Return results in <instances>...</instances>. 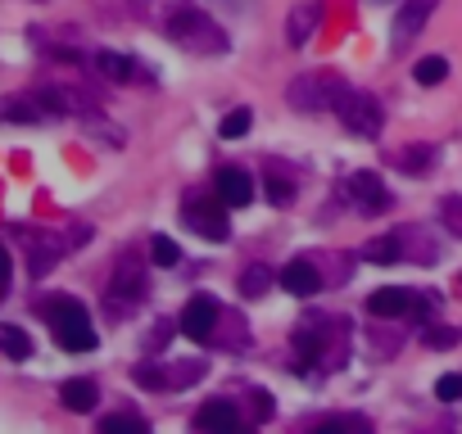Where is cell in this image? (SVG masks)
Returning a JSON list of instances; mask_svg holds the SVG:
<instances>
[{"label": "cell", "instance_id": "1", "mask_svg": "<svg viewBox=\"0 0 462 434\" xmlns=\"http://www.w3.org/2000/svg\"><path fill=\"white\" fill-rule=\"evenodd\" d=\"M168 37L181 46V50H190V54H227V32L214 23V14H205V10H195V5H181V10H172V19H168Z\"/></svg>", "mask_w": 462, "mask_h": 434}, {"label": "cell", "instance_id": "2", "mask_svg": "<svg viewBox=\"0 0 462 434\" xmlns=\"http://www.w3.org/2000/svg\"><path fill=\"white\" fill-rule=\"evenodd\" d=\"M345 91L349 87L336 78V72H299V78L286 87V100L299 113H317V109H336Z\"/></svg>", "mask_w": 462, "mask_h": 434}, {"label": "cell", "instance_id": "3", "mask_svg": "<svg viewBox=\"0 0 462 434\" xmlns=\"http://www.w3.org/2000/svg\"><path fill=\"white\" fill-rule=\"evenodd\" d=\"M336 113H340L345 131H354V136H363V140H376V136H381V127H385V109L376 104V96L354 91V87L340 96Z\"/></svg>", "mask_w": 462, "mask_h": 434}, {"label": "cell", "instance_id": "4", "mask_svg": "<svg viewBox=\"0 0 462 434\" xmlns=\"http://www.w3.org/2000/svg\"><path fill=\"white\" fill-rule=\"evenodd\" d=\"M440 0H399V10H394V23H390V50H408L417 41V32L431 23Z\"/></svg>", "mask_w": 462, "mask_h": 434}, {"label": "cell", "instance_id": "5", "mask_svg": "<svg viewBox=\"0 0 462 434\" xmlns=\"http://www.w3.org/2000/svg\"><path fill=\"white\" fill-rule=\"evenodd\" d=\"M186 227L205 240H227L231 222H227V204H209V199H186Z\"/></svg>", "mask_w": 462, "mask_h": 434}, {"label": "cell", "instance_id": "6", "mask_svg": "<svg viewBox=\"0 0 462 434\" xmlns=\"http://www.w3.org/2000/svg\"><path fill=\"white\" fill-rule=\"evenodd\" d=\"M218 321H223V308L209 299V295H195L181 313V335L195 339V344H209L218 335Z\"/></svg>", "mask_w": 462, "mask_h": 434}, {"label": "cell", "instance_id": "7", "mask_svg": "<svg viewBox=\"0 0 462 434\" xmlns=\"http://www.w3.org/2000/svg\"><path fill=\"white\" fill-rule=\"evenodd\" d=\"M317 23H322V0H295V10L286 14V41L295 50H304L308 37L317 32Z\"/></svg>", "mask_w": 462, "mask_h": 434}, {"label": "cell", "instance_id": "8", "mask_svg": "<svg viewBox=\"0 0 462 434\" xmlns=\"http://www.w3.org/2000/svg\"><path fill=\"white\" fill-rule=\"evenodd\" d=\"M394 236H399L404 258H413V263H422V267H435V263H440V240L431 236V227H399Z\"/></svg>", "mask_w": 462, "mask_h": 434}, {"label": "cell", "instance_id": "9", "mask_svg": "<svg viewBox=\"0 0 462 434\" xmlns=\"http://www.w3.org/2000/svg\"><path fill=\"white\" fill-rule=\"evenodd\" d=\"M277 280H281V289H286V295H295V299H308V295H317V289H322V271H317L308 258H295V263H286Z\"/></svg>", "mask_w": 462, "mask_h": 434}, {"label": "cell", "instance_id": "10", "mask_svg": "<svg viewBox=\"0 0 462 434\" xmlns=\"http://www.w3.org/2000/svg\"><path fill=\"white\" fill-rule=\"evenodd\" d=\"M349 199L358 208H367V213H385L390 208V190H385V181L376 172H354L349 177Z\"/></svg>", "mask_w": 462, "mask_h": 434}, {"label": "cell", "instance_id": "11", "mask_svg": "<svg viewBox=\"0 0 462 434\" xmlns=\"http://www.w3.org/2000/svg\"><path fill=\"white\" fill-rule=\"evenodd\" d=\"M109 295H113V304H141V299H146V271L131 263V258H122V267L113 271Z\"/></svg>", "mask_w": 462, "mask_h": 434}, {"label": "cell", "instance_id": "12", "mask_svg": "<svg viewBox=\"0 0 462 434\" xmlns=\"http://www.w3.org/2000/svg\"><path fill=\"white\" fill-rule=\"evenodd\" d=\"M214 190H218V199H223L227 208H245V204L254 199V181H249V172H240V168H223V172L214 177Z\"/></svg>", "mask_w": 462, "mask_h": 434}, {"label": "cell", "instance_id": "13", "mask_svg": "<svg viewBox=\"0 0 462 434\" xmlns=\"http://www.w3.org/2000/svg\"><path fill=\"white\" fill-rule=\"evenodd\" d=\"M413 289H399V285H385V289H376V295L367 299V313L372 317H404V313H413Z\"/></svg>", "mask_w": 462, "mask_h": 434}, {"label": "cell", "instance_id": "14", "mask_svg": "<svg viewBox=\"0 0 462 434\" xmlns=\"http://www.w3.org/2000/svg\"><path fill=\"white\" fill-rule=\"evenodd\" d=\"M394 168H404V172H431L435 168V145H426V140H413V145H404V150H390L385 154Z\"/></svg>", "mask_w": 462, "mask_h": 434}, {"label": "cell", "instance_id": "15", "mask_svg": "<svg viewBox=\"0 0 462 434\" xmlns=\"http://www.w3.org/2000/svg\"><path fill=\"white\" fill-rule=\"evenodd\" d=\"M195 430H240V412L227 398H214L195 412Z\"/></svg>", "mask_w": 462, "mask_h": 434}, {"label": "cell", "instance_id": "16", "mask_svg": "<svg viewBox=\"0 0 462 434\" xmlns=\"http://www.w3.org/2000/svg\"><path fill=\"white\" fill-rule=\"evenodd\" d=\"M55 339H59V348H69V353H91V348H96V330H91V321L55 326Z\"/></svg>", "mask_w": 462, "mask_h": 434}, {"label": "cell", "instance_id": "17", "mask_svg": "<svg viewBox=\"0 0 462 434\" xmlns=\"http://www.w3.org/2000/svg\"><path fill=\"white\" fill-rule=\"evenodd\" d=\"M96 398H100L96 380H69V385L59 389V403L69 407V412H91V407H96Z\"/></svg>", "mask_w": 462, "mask_h": 434}, {"label": "cell", "instance_id": "18", "mask_svg": "<svg viewBox=\"0 0 462 434\" xmlns=\"http://www.w3.org/2000/svg\"><path fill=\"white\" fill-rule=\"evenodd\" d=\"M41 317H46L50 326H73V321H91V317H87V308H82L78 299H50V304H41Z\"/></svg>", "mask_w": 462, "mask_h": 434}, {"label": "cell", "instance_id": "19", "mask_svg": "<svg viewBox=\"0 0 462 434\" xmlns=\"http://www.w3.org/2000/svg\"><path fill=\"white\" fill-rule=\"evenodd\" d=\"M273 280H277V276H273L268 267L254 263V267H245V271H240V295H245V299H263V295L273 289Z\"/></svg>", "mask_w": 462, "mask_h": 434}, {"label": "cell", "instance_id": "20", "mask_svg": "<svg viewBox=\"0 0 462 434\" xmlns=\"http://www.w3.org/2000/svg\"><path fill=\"white\" fill-rule=\"evenodd\" d=\"M205 376V362H168L164 367V389H186Z\"/></svg>", "mask_w": 462, "mask_h": 434}, {"label": "cell", "instance_id": "21", "mask_svg": "<svg viewBox=\"0 0 462 434\" xmlns=\"http://www.w3.org/2000/svg\"><path fill=\"white\" fill-rule=\"evenodd\" d=\"M363 258L367 263H394V258H404V249H399V236H376V240H367L363 245Z\"/></svg>", "mask_w": 462, "mask_h": 434}, {"label": "cell", "instance_id": "22", "mask_svg": "<svg viewBox=\"0 0 462 434\" xmlns=\"http://www.w3.org/2000/svg\"><path fill=\"white\" fill-rule=\"evenodd\" d=\"M96 68L105 72L109 82H127L131 72H137V63L131 59H122V54H113V50H105V54H96Z\"/></svg>", "mask_w": 462, "mask_h": 434}, {"label": "cell", "instance_id": "23", "mask_svg": "<svg viewBox=\"0 0 462 434\" xmlns=\"http://www.w3.org/2000/svg\"><path fill=\"white\" fill-rule=\"evenodd\" d=\"M0 353L5 357H32V339L19 326H0Z\"/></svg>", "mask_w": 462, "mask_h": 434}, {"label": "cell", "instance_id": "24", "mask_svg": "<svg viewBox=\"0 0 462 434\" xmlns=\"http://www.w3.org/2000/svg\"><path fill=\"white\" fill-rule=\"evenodd\" d=\"M413 78H417L422 87H440V82L449 78V59H440V54H431V59H422V63L413 68Z\"/></svg>", "mask_w": 462, "mask_h": 434}, {"label": "cell", "instance_id": "25", "mask_svg": "<svg viewBox=\"0 0 462 434\" xmlns=\"http://www.w3.org/2000/svg\"><path fill=\"white\" fill-rule=\"evenodd\" d=\"M440 222H444L449 236L462 240V195H444V199H440Z\"/></svg>", "mask_w": 462, "mask_h": 434}, {"label": "cell", "instance_id": "26", "mask_svg": "<svg viewBox=\"0 0 462 434\" xmlns=\"http://www.w3.org/2000/svg\"><path fill=\"white\" fill-rule=\"evenodd\" d=\"M249 127H254V113H249V109H231V113L223 118V127H218V131H223V140H240Z\"/></svg>", "mask_w": 462, "mask_h": 434}, {"label": "cell", "instance_id": "27", "mask_svg": "<svg viewBox=\"0 0 462 434\" xmlns=\"http://www.w3.org/2000/svg\"><path fill=\"white\" fill-rule=\"evenodd\" d=\"M150 258H155L159 267H177V263H181V249H177L172 236H155V240H150Z\"/></svg>", "mask_w": 462, "mask_h": 434}, {"label": "cell", "instance_id": "28", "mask_svg": "<svg viewBox=\"0 0 462 434\" xmlns=\"http://www.w3.org/2000/svg\"><path fill=\"white\" fill-rule=\"evenodd\" d=\"M268 199H273L277 208H286V204L295 199V181H290V172H286V177H281V172L268 177Z\"/></svg>", "mask_w": 462, "mask_h": 434}, {"label": "cell", "instance_id": "29", "mask_svg": "<svg viewBox=\"0 0 462 434\" xmlns=\"http://www.w3.org/2000/svg\"><path fill=\"white\" fill-rule=\"evenodd\" d=\"M435 398H444V403H462V376H440Z\"/></svg>", "mask_w": 462, "mask_h": 434}, {"label": "cell", "instance_id": "30", "mask_svg": "<svg viewBox=\"0 0 462 434\" xmlns=\"http://www.w3.org/2000/svg\"><path fill=\"white\" fill-rule=\"evenodd\" d=\"M100 430H146V421L141 416H105Z\"/></svg>", "mask_w": 462, "mask_h": 434}, {"label": "cell", "instance_id": "31", "mask_svg": "<svg viewBox=\"0 0 462 434\" xmlns=\"http://www.w3.org/2000/svg\"><path fill=\"white\" fill-rule=\"evenodd\" d=\"M209 5H218V10H227V14H240L245 5H254V0H209Z\"/></svg>", "mask_w": 462, "mask_h": 434}, {"label": "cell", "instance_id": "32", "mask_svg": "<svg viewBox=\"0 0 462 434\" xmlns=\"http://www.w3.org/2000/svg\"><path fill=\"white\" fill-rule=\"evenodd\" d=\"M426 339H431L435 348H449V344H453V330H426Z\"/></svg>", "mask_w": 462, "mask_h": 434}, {"label": "cell", "instance_id": "33", "mask_svg": "<svg viewBox=\"0 0 462 434\" xmlns=\"http://www.w3.org/2000/svg\"><path fill=\"white\" fill-rule=\"evenodd\" d=\"M10 280V254H5V245H0V285Z\"/></svg>", "mask_w": 462, "mask_h": 434}]
</instances>
